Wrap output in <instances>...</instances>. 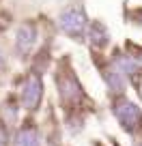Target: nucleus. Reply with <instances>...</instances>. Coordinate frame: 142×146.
<instances>
[{
    "mask_svg": "<svg viewBox=\"0 0 142 146\" xmlns=\"http://www.w3.org/2000/svg\"><path fill=\"white\" fill-rule=\"evenodd\" d=\"M15 146H39V135L32 127L19 129V133L15 135Z\"/></svg>",
    "mask_w": 142,
    "mask_h": 146,
    "instance_id": "423d86ee",
    "label": "nucleus"
},
{
    "mask_svg": "<svg viewBox=\"0 0 142 146\" xmlns=\"http://www.w3.org/2000/svg\"><path fill=\"white\" fill-rule=\"evenodd\" d=\"M114 114L127 131H133V129L140 127V110L131 101H119L114 108Z\"/></svg>",
    "mask_w": 142,
    "mask_h": 146,
    "instance_id": "f03ea898",
    "label": "nucleus"
},
{
    "mask_svg": "<svg viewBox=\"0 0 142 146\" xmlns=\"http://www.w3.org/2000/svg\"><path fill=\"white\" fill-rule=\"evenodd\" d=\"M60 92H63V99L65 101H73V99H80L82 90H80V84L73 75H67V80L60 78Z\"/></svg>",
    "mask_w": 142,
    "mask_h": 146,
    "instance_id": "39448f33",
    "label": "nucleus"
},
{
    "mask_svg": "<svg viewBox=\"0 0 142 146\" xmlns=\"http://www.w3.org/2000/svg\"><path fill=\"white\" fill-rule=\"evenodd\" d=\"M35 41H37V28L32 26V24H22V26L17 28V39H15L17 50L22 52V54H26V52L32 50Z\"/></svg>",
    "mask_w": 142,
    "mask_h": 146,
    "instance_id": "20e7f679",
    "label": "nucleus"
},
{
    "mask_svg": "<svg viewBox=\"0 0 142 146\" xmlns=\"http://www.w3.org/2000/svg\"><path fill=\"white\" fill-rule=\"evenodd\" d=\"M0 146H7V131L2 125H0Z\"/></svg>",
    "mask_w": 142,
    "mask_h": 146,
    "instance_id": "6e6552de",
    "label": "nucleus"
},
{
    "mask_svg": "<svg viewBox=\"0 0 142 146\" xmlns=\"http://www.w3.org/2000/svg\"><path fill=\"white\" fill-rule=\"evenodd\" d=\"M0 67H2V52H0Z\"/></svg>",
    "mask_w": 142,
    "mask_h": 146,
    "instance_id": "1a4fd4ad",
    "label": "nucleus"
},
{
    "mask_svg": "<svg viewBox=\"0 0 142 146\" xmlns=\"http://www.w3.org/2000/svg\"><path fill=\"white\" fill-rule=\"evenodd\" d=\"M91 39L95 45H105V39H108V35H105V30L99 26V24H95V26L91 28Z\"/></svg>",
    "mask_w": 142,
    "mask_h": 146,
    "instance_id": "0eeeda50",
    "label": "nucleus"
},
{
    "mask_svg": "<svg viewBox=\"0 0 142 146\" xmlns=\"http://www.w3.org/2000/svg\"><path fill=\"white\" fill-rule=\"evenodd\" d=\"M58 22H60V28L69 36L80 39L84 35V28H86V15H84L82 9H67V11H63Z\"/></svg>",
    "mask_w": 142,
    "mask_h": 146,
    "instance_id": "f257e3e1",
    "label": "nucleus"
},
{
    "mask_svg": "<svg viewBox=\"0 0 142 146\" xmlns=\"http://www.w3.org/2000/svg\"><path fill=\"white\" fill-rule=\"evenodd\" d=\"M43 95V84L39 75H30L24 84V92H22V101H24V108L26 110H37L39 101H41Z\"/></svg>",
    "mask_w": 142,
    "mask_h": 146,
    "instance_id": "7ed1b4c3",
    "label": "nucleus"
}]
</instances>
